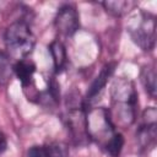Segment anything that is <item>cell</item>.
<instances>
[{
  "label": "cell",
  "instance_id": "4fadbf2b",
  "mask_svg": "<svg viewBox=\"0 0 157 157\" xmlns=\"http://www.w3.org/2000/svg\"><path fill=\"white\" fill-rule=\"evenodd\" d=\"M47 157H70L69 147L61 141H54L44 146Z\"/></svg>",
  "mask_w": 157,
  "mask_h": 157
},
{
  "label": "cell",
  "instance_id": "5bb4252c",
  "mask_svg": "<svg viewBox=\"0 0 157 157\" xmlns=\"http://www.w3.org/2000/svg\"><path fill=\"white\" fill-rule=\"evenodd\" d=\"M12 72H13V66L11 65L9 56L0 50V86L6 85L11 80Z\"/></svg>",
  "mask_w": 157,
  "mask_h": 157
},
{
  "label": "cell",
  "instance_id": "8fae6325",
  "mask_svg": "<svg viewBox=\"0 0 157 157\" xmlns=\"http://www.w3.org/2000/svg\"><path fill=\"white\" fill-rule=\"evenodd\" d=\"M140 78L144 88L152 99L156 98V70L152 65L144 66L140 72Z\"/></svg>",
  "mask_w": 157,
  "mask_h": 157
},
{
  "label": "cell",
  "instance_id": "9c48e42d",
  "mask_svg": "<svg viewBox=\"0 0 157 157\" xmlns=\"http://www.w3.org/2000/svg\"><path fill=\"white\" fill-rule=\"evenodd\" d=\"M114 67H115V64L114 63H109V64H105L101 72L98 74V76L94 78V81L92 82V85L90 86L88 91H87V94H86V98H85V104H91L101 93L102 91L104 90L109 77L113 75L114 72Z\"/></svg>",
  "mask_w": 157,
  "mask_h": 157
},
{
  "label": "cell",
  "instance_id": "30bf717a",
  "mask_svg": "<svg viewBox=\"0 0 157 157\" xmlns=\"http://www.w3.org/2000/svg\"><path fill=\"white\" fill-rule=\"evenodd\" d=\"M49 52L52 54L53 58V64H54V69L56 72H60L65 69L66 63H67V55H66V49L64 47V44L55 39L50 43L49 45Z\"/></svg>",
  "mask_w": 157,
  "mask_h": 157
},
{
  "label": "cell",
  "instance_id": "2e32d148",
  "mask_svg": "<svg viewBox=\"0 0 157 157\" xmlns=\"http://www.w3.org/2000/svg\"><path fill=\"white\" fill-rule=\"evenodd\" d=\"M7 147V140L6 136L0 131V153H2Z\"/></svg>",
  "mask_w": 157,
  "mask_h": 157
},
{
  "label": "cell",
  "instance_id": "9a60e30c",
  "mask_svg": "<svg viewBox=\"0 0 157 157\" xmlns=\"http://www.w3.org/2000/svg\"><path fill=\"white\" fill-rule=\"evenodd\" d=\"M27 157H47L44 146H32L27 151Z\"/></svg>",
  "mask_w": 157,
  "mask_h": 157
},
{
  "label": "cell",
  "instance_id": "7a4b0ae2",
  "mask_svg": "<svg viewBox=\"0 0 157 157\" xmlns=\"http://www.w3.org/2000/svg\"><path fill=\"white\" fill-rule=\"evenodd\" d=\"M112 108L108 109L114 126L128 128L136 118L137 93L132 81L119 77L115 78L110 87Z\"/></svg>",
  "mask_w": 157,
  "mask_h": 157
},
{
  "label": "cell",
  "instance_id": "5b68a950",
  "mask_svg": "<svg viewBox=\"0 0 157 157\" xmlns=\"http://www.w3.org/2000/svg\"><path fill=\"white\" fill-rule=\"evenodd\" d=\"M65 119L66 126L75 144L83 145L90 141L86 131V109L83 105L70 108Z\"/></svg>",
  "mask_w": 157,
  "mask_h": 157
},
{
  "label": "cell",
  "instance_id": "ba28073f",
  "mask_svg": "<svg viewBox=\"0 0 157 157\" xmlns=\"http://www.w3.org/2000/svg\"><path fill=\"white\" fill-rule=\"evenodd\" d=\"M13 74L17 76V78L21 81L25 93L27 91H32L36 94V83H34V74H36V65L29 59H22L17 60L13 65ZM39 98V94H38Z\"/></svg>",
  "mask_w": 157,
  "mask_h": 157
},
{
  "label": "cell",
  "instance_id": "8992f818",
  "mask_svg": "<svg viewBox=\"0 0 157 157\" xmlns=\"http://www.w3.org/2000/svg\"><path fill=\"white\" fill-rule=\"evenodd\" d=\"M54 25L60 34L65 37L72 36L80 28V17L76 7L69 4L63 5L56 12Z\"/></svg>",
  "mask_w": 157,
  "mask_h": 157
},
{
  "label": "cell",
  "instance_id": "7c38bea8",
  "mask_svg": "<svg viewBox=\"0 0 157 157\" xmlns=\"http://www.w3.org/2000/svg\"><path fill=\"white\" fill-rule=\"evenodd\" d=\"M103 7L107 12H109L113 16H123L130 11V9L134 6V2L125 1V0H118V1H104L102 2Z\"/></svg>",
  "mask_w": 157,
  "mask_h": 157
},
{
  "label": "cell",
  "instance_id": "3957f363",
  "mask_svg": "<svg viewBox=\"0 0 157 157\" xmlns=\"http://www.w3.org/2000/svg\"><path fill=\"white\" fill-rule=\"evenodd\" d=\"M128 32L132 42L145 52L156 44V17L146 11L135 9L128 22Z\"/></svg>",
  "mask_w": 157,
  "mask_h": 157
},
{
  "label": "cell",
  "instance_id": "52a82bcc",
  "mask_svg": "<svg viewBox=\"0 0 157 157\" xmlns=\"http://www.w3.org/2000/svg\"><path fill=\"white\" fill-rule=\"evenodd\" d=\"M157 136V113L153 107L145 109L142 124L137 130V140L142 148L153 147Z\"/></svg>",
  "mask_w": 157,
  "mask_h": 157
},
{
  "label": "cell",
  "instance_id": "6da1fadb",
  "mask_svg": "<svg viewBox=\"0 0 157 157\" xmlns=\"http://www.w3.org/2000/svg\"><path fill=\"white\" fill-rule=\"evenodd\" d=\"M86 131L88 140L96 142L112 157H118L124 146V139L117 132L107 108L96 107L86 110Z\"/></svg>",
  "mask_w": 157,
  "mask_h": 157
},
{
  "label": "cell",
  "instance_id": "277c9868",
  "mask_svg": "<svg viewBox=\"0 0 157 157\" xmlns=\"http://www.w3.org/2000/svg\"><path fill=\"white\" fill-rule=\"evenodd\" d=\"M36 44L34 36L23 20L12 22L5 31V45L9 54L17 59H26L33 50Z\"/></svg>",
  "mask_w": 157,
  "mask_h": 157
}]
</instances>
